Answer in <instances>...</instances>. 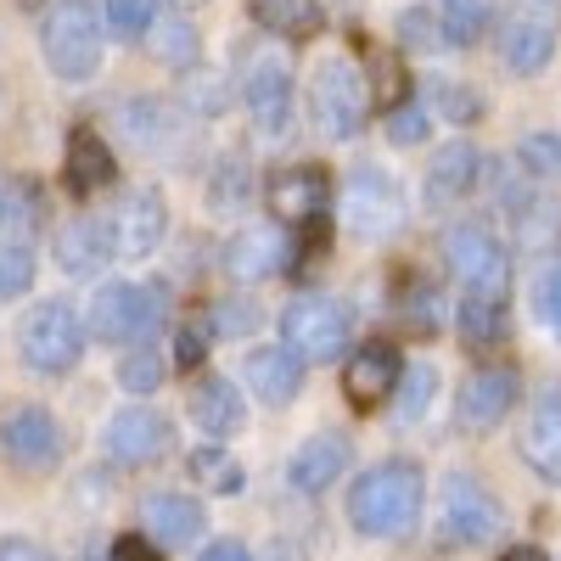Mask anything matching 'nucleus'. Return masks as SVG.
Wrapping results in <instances>:
<instances>
[{"instance_id":"7ed1b4c3","label":"nucleus","mask_w":561,"mask_h":561,"mask_svg":"<svg viewBox=\"0 0 561 561\" xmlns=\"http://www.w3.org/2000/svg\"><path fill=\"white\" fill-rule=\"evenodd\" d=\"M370 102H377L370 96V79L348 57L325 62L314 73V118H320V129L332 140H354L365 129V118H370Z\"/></svg>"},{"instance_id":"c03bdc74","label":"nucleus","mask_w":561,"mask_h":561,"mask_svg":"<svg viewBox=\"0 0 561 561\" xmlns=\"http://www.w3.org/2000/svg\"><path fill=\"white\" fill-rule=\"evenodd\" d=\"M0 561H51V556H45L34 539H7L0 545Z\"/></svg>"},{"instance_id":"bb28decb","label":"nucleus","mask_w":561,"mask_h":561,"mask_svg":"<svg viewBox=\"0 0 561 561\" xmlns=\"http://www.w3.org/2000/svg\"><path fill=\"white\" fill-rule=\"evenodd\" d=\"M500 51H505V68H511V73H539V68L556 57V34H550L545 23H528V18H517V23L505 28Z\"/></svg>"},{"instance_id":"f704fd0d","label":"nucleus","mask_w":561,"mask_h":561,"mask_svg":"<svg viewBox=\"0 0 561 561\" xmlns=\"http://www.w3.org/2000/svg\"><path fill=\"white\" fill-rule=\"evenodd\" d=\"M152 23H158L152 0H107V28H113L118 39H140Z\"/></svg>"},{"instance_id":"dca6fc26","label":"nucleus","mask_w":561,"mask_h":561,"mask_svg":"<svg viewBox=\"0 0 561 561\" xmlns=\"http://www.w3.org/2000/svg\"><path fill=\"white\" fill-rule=\"evenodd\" d=\"M113 253L118 259H147L163 242V197L158 192H124V203L113 208Z\"/></svg>"},{"instance_id":"ddd939ff","label":"nucleus","mask_w":561,"mask_h":561,"mask_svg":"<svg viewBox=\"0 0 561 561\" xmlns=\"http://www.w3.org/2000/svg\"><path fill=\"white\" fill-rule=\"evenodd\" d=\"M505 528V511L494 494H483L472 478H449L444 483V534L455 545H483Z\"/></svg>"},{"instance_id":"6e6552de","label":"nucleus","mask_w":561,"mask_h":561,"mask_svg":"<svg viewBox=\"0 0 561 561\" xmlns=\"http://www.w3.org/2000/svg\"><path fill=\"white\" fill-rule=\"evenodd\" d=\"M343 219L354 237L365 242H382L404 225V203H399V185L382 174V169H359L348 185H343Z\"/></svg>"},{"instance_id":"c9c22d12","label":"nucleus","mask_w":561,"mask_h":561,"mask_svg":"<svg viewBox=\"0 0 561 561\" xmlns=\"http://www.w3.org/2000/svg\"><path fill=\"white\" fill-rule=\"evenodd\" d=\"M158 377H163V359H158L152 348H129V354H124V365H118L124 393H152V388H158Z\"/></svg>"},{"instance_id":"a878e982","label":"nucleus","mask_w":561,"mask_h":561,"mask_svg":"<svg viewBox=\"0 0 561 561\" xmlns=\"http://www.w3.org/2000/svg\"><path fill=\"white\" fill-rule=\"evenodd\" d=\"M192 415H197V427L208 433V438H230V433H237L242 427V393L237 388H230V382H203L197 393H192Z\"/></svg>"},{"instance_id":"393cba45","label":"nucleus","mask_w":561,"mask_h":561,"mask_svg":"<svg viewBox=\"0 0 561 561\" xmlns=\"http://www.w3.org/2000/svg\"><path fill=\"white\" fill-rule=\"evenodd\" d=\"M248 12L264 34H280V39H314L325 28L320 0H248Z\"/></svg>"},{"instance_id":"4c0bfd02","label":"nucleus","mask_w":561,"mask_h":561,"mask_svg":"<svg viewBox=\"0 0 561 561\" xmlns=\"http://www.w3.org/2000/svg\"><path fill=\"white\" fill-rule=\"evenodd\" d=\"M370 73H377V90H370V96H377L388 113H393V107H404V90H410L404 68H399L393 57H382V51H377V57H370Z\"/></svg>"},{"instance_id":"1a4fd4ad","label":"nucleus","mask_w":561,"mask_h":561,"mask_svg":"<svg viewBox=\"0 0 561 561\" xmlns=\"http://www.w3.org/2000/svg\"><path fill=\"white\" fill-rule=\"evenodd\" d=\"M0 449H7V460L18 466V472H57L62 460V427L51 421V410L39 404H23L7 415V427H0Z\"/></svg>"},{"instance_id":"7c9ffc66","label":"nucleus","mask_w":561,"mask_h":561,"mask_svg":"<svg viewBox=\"0 0 561 561\" xmlns=\"http://www.w3.org/2000/svg\"><path fill=\"white\" fill-rule=\"evenodd\" d=\"M192 478L203 483V489H214V494H242V483H248V472L237 460H230V449H219V444H203L197 455H192Z\"/></svg>"},{"instance_id":"4468645a","label":"nucleus","mask_w":561,"mask_h":561,"mask_svg":"<svg viewBox=\"0 0 561 561\" xmlns=\"http://www.w3.org/2000/svg\"><path fill=\"white\" fill-rule=\"evenodd\" d=\"M511 404H517V370H478L455 393V421L460 433H489L511 415Z\"/></svg>"},{"instance_id":"0eeeda50","label":"nucleus","mask_w":561,"mask_h":561,"mask_svg":"<svg viewBox=\"0 0 561 561\" xmlns=\"http://www.w3.org/2000/svg\"><path fill=\"white\" fill-rule=\"evenodd\" d=\"M449 270L466 293H505L511 287V259L505 242L494 237L489 225H455L449 230Z\"/></svg>"},{"instance_id":"c85d7f7f","label":"nucleus","mask_w":561,"mask_h":561,"mask_svg":"<svg viewBox=\"0 0 561 561\" xmlns=\"http://www.w3.org/2000/svg\"><path fill=\"white\" fill-rule=\"evenodd\" d=\"M517 242L523 253H561V203H528L517 208Z\"/></svg>"},{"instance_id":"a18cd8bd","label":"nucleus","mask_w":561,"mask_h":561,"mask_svg":"<svg viewBox=\"0 0 561 561\" xmlns=\"http://www.w3.org/2000/svg\"><path fill=\"white\" fill-rule=\"evenodd\" d=\"M197 561H253V556H248V550H242L237 539H219V545H208V550H203Z\"/></svg>"},{"instance_id":"2f4dec72","label":"nucleus","mask_w":561,"mask_h":561,"mask_svg":"<svg viewBox=\"0 0 561 561\" xmlns=\"http://www.w3.org/2000/svg\"><path fill=\"white\" fill-rule=\"evenodd\" d=\"M438 18L449 45H472L489 28V0H438Z\"/></svg>"},{"instance_id":"ea45409f","label":"nucleus","mask_w":561,"mask_h":561,"mask_svg":"<svg viewBox=\"0 0 561 561\" xmlns=\"http://www.w3.org/2000/svg\"><path fill=\"white\" fill-rule=\"evenodd\" d=\"M203 354H208V320H185L174 337V365L192 370V365H203Z\"/></svg>"},{"instance_id":"2eb2a0df","label":"nucleus","mask_w":561,"mask_h":561,"mask_svg":"<svg viewBox=\"0 0 561 561\" xmlns=\"http://www.w3.org/2000/svg\"><path fill=\"white\" fill-rule=\"evenodd\" d=\"M404 382V365L388 343H365L359 354H348V370H343V393L354 410H377L382 399H393V388Z\"/></svg>"},{"instance_id":"72a5a7b5","label":"nucleus","mask_w":561,"mask_h":561,"mask_svg":"<svg viewBox=\"0 0 561 561\" xmlns=\"http://www.w3.org/2000/svg\"><path fill=\"white\" fill-rule=\"evenodd\" d=\"M399 39L410 45V51H438L449 34H444V18H438V12L410 7V12H399Z\"/></svg>"},{"instance_id":"f8f14e48","label":"nucleus","mask_w":561,"mask_h":561,"mask_svg":"<svg viewBox=\"0 0 561 561\" xmlns=\"http://www.w3.org/2000/svg\"><path fill=\"white\" fill-rule=\"evenodd\" d=\"M293 264V242L280 225H242L237 237L225 242V275L230 280H275L280 270Z\"/></svg>"},{"instance_id":"20e7f679","label":"nucleus","mask_w":561,"mask_h":561,"mask_svg":"<svg viewBox=\"0 0 561 561\" xmlns=\"http://www.w3.org/2000/svg\"><path fill=\"white\" fill-rule=\"evenodd\" d=\"M280 343H287L304 365H320V359H337L343 343H348V309L332 304V298H298L287 304V314H280Z\"/></svg>"},{"instance_id":"9d476101","label":"nucleus","mask_w":561,"mask_h":561,"mask_svg":"<svg viewBox=\"0 0 561 561\" xmlns=\"http://www.w3.org/2000/svg\"><path fill=\"white\" fill-rule=\"evenodd\" d=\"M242 96H248V113L259 118L264 135H287V124H293V68H287V57H275V51L248 57Z\"/></svg>"},{"instance_id":"a19ab883","label":"nucleus","mask_w":561,"mask_h":561,"mask_svg":"<svg viewBox=\"0 0 561 561\" xmlns=\"http://www.w3.org/2000/svg\"><path fill=\"white\" fill-rule=\"evenodd\" d=\"M421 135H427V113H421L415 102H404V107L388 113V140H393V147H415Z\"/></svg>"},{"instance_id":"473e14b6","label":"nucleus","mask_w":561,"mask_h":561,"mask_svg":"<svg viewBox=\"0 0 561 561\" xmlns=\"http://www.w3.org/2000/svg\"><path fill=\"white\" fill-rule=\"evenodd\" d=\"M517 163L528 180H556L561 174V135H523Z\"/></svg>"},{"instance_id":"de8ad7c7","label":"nucleus","mask_w":561,"mask_h":561,"mask_svg":"<svg viewBox=\"0 0 561 561\" xmlns=\"http://www.w3.org/2000/svg\"><path fill=\"white\" fill-rule=\"evenodd\" d=\"M500 561H545V556H539V550H534V545H517V550H505V556H500Z\"/></svg>"},{"instance_id":"5701e85b","label":"nucleus","mask_w":561,"mask_h":561,"mask_svg":"<svg viewBox=\"0 0 561 561\" xmlns=\"http://www.w3.org/2000/svg\"><path fill=\"white\" fill-rule=\"evenodd\" d=\"M113 174H118V158H113V147L96 135V129H73L68 135V185L79 197H90V192H102V185H113Z\"/></svg>"},{"instance_id":"423d86ee","label":"nucleus","mask_w":561,"mask_h":561,"mask_svg":"<svg viewBox=\"0 0 561 561\" xmlns=\"http://www.w3.org/2000/svg\"><path fill=\"white\" fill-rule=\"evenodd\" d=\"M79 348H84V332L68 304H39L28 320H23V359L39 370V377H62V370L79 365Z\"/></svg>"},{"instance_id":"f257e3e1","label":"nucleus","mask_w":561,"mask_h":561,"mask_svg":"<svg viewBox=\"0 0 561 561\" xmlns=\"http://www.w3.org/2000/svg\"><path fill=\"white\" fill-rule=\"evenodd\" d=\"M421 505H427L421 466L415 460H382V466H370V472L354 483L348 517L370 539H404L421 523Z\"/></svg>"},{"instance_id":"cd10ccee","label":"nucleus","mask_w":561,"mask_h":561,"mask_svg":"<svg viewBox=\"0 0 561 561\" xmlns=\"http://www.w3.org/2000/svg\"><path fill=\"white\" fill-rule=\"evenodd\" d=\"M460 337H466V348H494L505 337V293H466L460 298Z\"/></svg>"},{"instance_id":"37998d69","label":"nucleus","mask_w":561,"mask_h":561,"mask_svg":"<svg viewBox=\"0 0 561 561\" xmlns=\"http://www.w3.org/2000/svg\"><path fill=\"white\" fill-rule=\"evenodd\" d=\"M113 561H163V550H158L152 534H124V539L113 545Z\"/></svg>"},{"instance_id":"b1692460","label":"nucleus","mask_w":561,"mask_h":561,"mask_svg":"<svg viewBox=\"0 0 561 561\" xmlns=\"http://www.w3.org/2000/svg\"><path fill=\"white\" fill-rule=\"evenodd\" d=\"M107 253H113V237H107L96 219H68L57 230V264L68 275H96L107 264Z\"/></svg>"},{"instance_id":"6ab92c4d","label":"nucleus","mask_w":561,"mask_h":561,"mask_svg":"<svg viewBox=\"0 0 561 561\" xmlns=\"http://www.w3.org/2000/svg\"><path fill=\"white\" fill-rule=\"evenodd\" d=\"M517 449H523V460L534 466L545 483H561V388H550V393L534 404L528 433H523Z\"/></svg>"},{"instance_id":"49530a36","label":"nucleus","mask_w":561,"mask_h":561,"mask_svg":"<svg viewBox=\"0 0 561 561\" xmlns=\"http://www.w3.org/2000/svg\"><path fill=\"white\" fill-rule=\"evenodd\" d=\"M438 107H449L455 118H472V113H478V102H472V96H460V90H444Z\"/></svg>"},{"instance_id":"a211bd4d","label":"nucleus","mask_w":561,"mask_h":561,"mask_svg":"<svg viewBox=\"0 0 561 561\" xmlns=\"http://www.w3.org/2000/svg\"><path fill=\"white\" fill-rule=\"evenodd\" d=\"M242 377H248V388H253L270 410H280V404H293L298 388H304V359H298L287 343H280V348H253L248 365H242Z\"/></svg>"},{"instance_id":"09e8293b","label":"nucleus","mask_w":561,"mask_h":561,"mask_svg":"<svg viewBox=\"0 0 561 561\" xmlns=\"http://www.w3.org/2000/svg\"><path fill=\"white\" fill-rule=\"evenodd\" d=\"M180 7H197V0H180Z\"/></svg>"},{"instance_id":"79ce46f5","label":"nucleus","mask_w":561,"mask_h":561,"mask_svg":"<svg viewBox=\"0 0 561 561\" xmlns=\"http://www.w3.org/2000/svg\"><path fill=\"white\" fill-rule=\"evenodd\" d=\"M539 320L550 325V332L561 337V264L539 280Z\"/></svg>"},{"instance_id":"4be33fe9","label":"nucleus","mask_w":561,"mask_h":561,"mask_svg":"<svg viewBox=\"0 0 561 561\" xmlns=\"http://www.w3.org/2000/svg\"><path fill=\"white\" fill-rule=\"evenodd\" d=\"M478 180H483L478 147H472V140H449V147H438V158H433V169H427V197H433V203H455V197L472 192Z\"/></svg>"},{"instance_id":"412c9836","label":"nucleus","mask_w":561,"mask_h":561,"mask_svg":"<svg viewBox=\"0 0 561 561\" xmlns=\"http://www.w3.org/2000/svg\"><path fill=\"white\" fill-rule=\"evenodd\" d=\"M343 472H348V438L343 433H314L293 455V489H304V494L332 489Z\"/></svg>"},{"instance_id":"58836bf2","label":"nucleus","mask_w":561,"mask_h":561,"mask_svg":"<svg viewBox=\"0 0 561 561\" xmlns=\"http://www.w3.org/2000/svg\"><path fill=\"white\" fill-rule=\"evenodd\" d=\"M433 365H415V370H404V399H399V421H415L421 410H427V399H433Z\"/></svg>"},{"instance_id":"c756f323","label":"nucleus","mask_w":561,"mask_h":561,"mask_svg":"<svg viewBox=\"0 0 561 561\" xmlns=\"http://www.w3.org/2000/svg\"><path fill=\"white\" fill-rule=\"evenodd\" d=\"M147 39H152V57L169 62V68H192L197 62V28L185 18H158L147 28Z\"/></svg>"},{"instance_id":"aec40b11","label":"nucleus","mask_w":561,"mask_h":561,"mask_svg":"<svg viewBox=\"0 0 561 561\" xmlns=\"http://www.w3.org/2000/svg\"><path fill=\"white\" fill-rule=\"evenodd\" d=\"M140 528H147L158 545L180 550L203 534V505L185 500V494H147L140 500Z\"/></svg>"},{"instance_id":"e433bc0d","label":"nucleus","mask_w":561,"mask_h":561,"mask_svg":"<svg viewBox=\"0 0 561 561\" xmlns=\"http://www.w3.org/2000/svg\"><path fill=\"white\" fill-rule=\"evenodd\" d=\"M28 287H34V253L7 242V248H0V298H18Z\"/></svg>"},{"instance_id":"f3484780","label":"nucleus","mask_w":561,"mask_h":561,"mask_svg":"<svg viewBox=\"0 0 561 561\" xmlns=\"http://www.w3.org/2000/svg\"><path fill=\"white\" fill-rule=\"evenodd\" d=\"M163 449H169V421H163L158 410L129 404V410H118V415L107 421V455H113L118 466H147V460H158Z\"/></svg>"},{"instance_id":"f03ea898","label":"nucleus","mask_w":561,"mask_h":561,"mask_svg":"<svg viewBox=\"0 0 561 561\" xmlns=\"http://www.w3.org/2000/svg\"><path fill=\"white\" fill-rule=\"evenodd\" d=\"M39 45H45V62H51L57 79L84 84L102 68V18H96V7H90V0H57L39 23Z\"/></svg>"},{"instance_id":"39448f33","label":"nucleus","mask_w":561,"mask_h":561,"mask_svg":"<svg viewBox=\"0 0 561 561\" xmlns=\"http://www.w3.org/2000/svg\"><path fill=\"white\" fill-rule=\"evenodd\" d=\"M163 325V293L158 287H135V280H118L96 298L90 309V332L102 343H147Z\"/></svg>"},{"instance_id":"9b49d317","label":"nucleus","mask_w":561,"mask_h":561,"mask_svg":"<svg viewBox=\"0 0 561 561\" xmlns=\"http://www.w3.org/2000/svg\"><path fill=\"white\" fill-rule=\"evenodd\" d=\"M264 197H270V214L275 219H287V225H320L325 219V203H332V174H325L320 163H293V169L270 174Z\"/></svg>"}]
</instances>
